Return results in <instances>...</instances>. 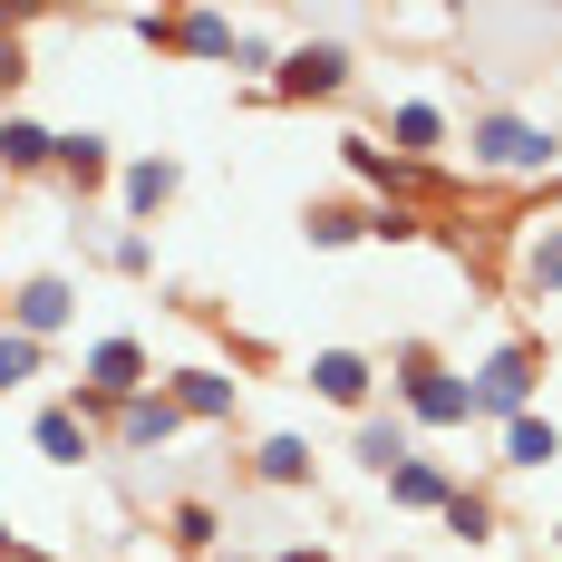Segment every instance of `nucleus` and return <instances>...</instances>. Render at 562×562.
<instances>
[{"label":"nucleus","instance_id":"nucleus-7","mask_svg":"<svg viewBox=\"0 0 562 562\" xmlns=\"http://www.w3.org/2000/svg\"><path fill=\"white\" fill-rule=\"evenodd\" d=\"M0 330H20V339H40V349H58V339L78 330V281H68V272L10 281V291H0Z\"/></svg>","mask_w":562,"mask_h":562},{"label":"nucleus","instance_id":"nucleus-11","mask_svg":"<svg viewBox=\"0 0 562 562\" xmlns=\"http://www.w3.org/2000/svg\"><path fill=\"white\" fill-rule=\"evenodd\" d=\"M175 194H184V166L175 156H116V224H156Z\"/></svg>","mask_w":562,"mask_h":562},{"label":"nucleus","instance_id":"nucleus-15","mask_svg":"<svg viewBox=\"0 0 562 562\" xmlns=\"http://www.w3.org/2000/svg\"><path fill=\"white\" fill-rule=\"evenodd\" d=\"M30 447H40V465H88V456H98V427H88L68 397H40V407H30Z\"/></svg>","mask_w":562,"mask_h":562},{"label":"nucleus","instance_id":"nucleus-18","mask_svg":"<svg viewBox=\"0 0 562 562\" xmlns=\"http://www.w3.org/2000/svg\"><path fill=\"white\" fill-rule=\"evenodd\" d=\"M495 465H514V475H553L562 465V427L533 407V417H514V427H495Z\"/></svg>","mask_w":562,"mask_h":562},{"label":"nucleus","instance_id":"nucleus-26","mask_svg":"<svg viewBox=\"0 0 562 562\" xmlns=\"http://www.w3.org/2000/svg\"><path fill=\"white\" fill-rule=\"evenodd\" d=\"M437 214H417V204H369V243H427Z\"/></svg>","mask_w":562,"mask_h":562},{"label":"nucleus","instance_id":"nucleus-23","mask_svg":"<svg viewBox=\"0 0 562 562\" xmlns=\"http://www.w3.org/2000/svg\"><path fill=\"white\" fill-rule=\"evenodd\" d=\"M447 495H456V465H437V456H407V465L389 475L397 514H447Z\"/></svg>","mask_w":562,"mask_h":562},{"label":"nucleus","instance_id":"nucleus-27","mask_svg":"<svg viewBox=\"0 0 562 562\" xmlns=\"http://www.w3.org/2000/svg\"><path fill=\"white\" fill-rule=\"evenodd\" d=\"M456 10H389V40H456Z\"/></svg>","mask_w":562,"mask_h":562},{"label":"nucleus","instance_id":"nucleus-3","mask_svg":"<svg viewBox=\"0 0 562 562\" xmlns=\"http://www.w3.org/2000/svg\"><path fill=\"white\" fill-rule=\"evenodd\" d=\"M156 379H166V369H156V349H146L136 330H98L88 349H78V379H68L58 397H68V407H78L88 427H108V407H126V397H146Z\"/></svg>","mask_w":562,"mask_h":562},{"label":"nucleus","instance_id":"nucleus-16","mask_svg":"<svg viewBox=\"0 0 562 562\" xmlns=\"http://www.w3.org/2000/svg\"><path fill=\"white\" fill-rule=\"evenodd\" d=\"M349 456H359V465H369V475H379V485H389L397 465H407V456H417V427H407V417H397V407H369V417H359V427H349Z\"/></svg>","mask_w":562,"mask_h":562},{"label":"nucleus","instance_id":"nucleus-8","mask_svg":"<svg viewBox=\"0 0 562 562\" xmlns=\"http://www.w3.org/2000/svg\"><path fill=\"white\" fill-rule=\"evenodd\" d=\"M156 389L175 397V417H184V427H233V417H243V379L214 369V359H184V369H166Z\"/></svg>","mask_w":562,"mask_h":562},{"label":"nucleus","instance_id":"nucleus-10","mask_svg":"<svg viewBox=\"0 0 562 562\" xmlns=\"http://www.w3.org/2000/svg\"><path fill=\"white\" fill-rule=\"evenodd\" d=\"M175 437H184V417H175L166 389H146V397H126V407H108V427H98V447H116V456H166Z\"/></svg>","mask_w":562,"mask_h":562},{"label":"nucleus","instance_id":"nucleus-13","mask_svg":"<svg viewBox=\"0 0 562 562\" xmlns=\"http://www.w3.org/2000/svg\"><path fill=\"white\" fill-rule=\"evenodd\" d=\"M311 397L369 417V407H379V359H369V349H311Z\"/></svg>","mask_w":562,"mask_h":562},{"label":"nucleus","instance_id":"nucleus-17","mask_svg":"<svg viewBox=\"0 0 562 562\" xmlns=\"http://www.w3.org/2000/svg\"><path fill=\"white\" fill-rule=\"evenodd\" d=\"M49 166H58V126L0 108V175H10V184H30V175H49Z\"/></svg>","mask_w":562,"mask_h":562},{"label":"nucleus","instance_id":"nucleus-1","mask_svg":"<svg viewBox=\"0 0 562 562\" xmlns=\"http://www.w3.org/2000/svg\"><path fill=\"white\" fill-rule=\"evenodd\" d=\"M456 146H465L475 175H505V184H553L562 175L553 126H543L533 108H505V98H475V108L456 116Z\"/></svg>","mask_w":562,"mask_h":562},{"label":"nucleus","instance_id":"nucleus-12","mask_svg":"<svg viewBox=\"0 0 562 562\" xmlns=\"http://www.w3.org/2000/svg\"><path fill=\"white\" fill-rule=\"evenodd\" d=\"M49 175L78 194V204L116 194V136H108V126H58V166Z\"/></svg>","mask_w":562,"mask_h":562},{"label":"nucleus","instance_id":"nucleus-14","mask_svg":"<svg viewBox=\"0 0 562 562\" xmlns=\"http://www.w3.org/2000/svg\"><path fill=\"white\" fill-rule=\"evenodd\" d=\"M514 291L524 301H562V233L514 214Z\"/></svg>","mask_w":562,"mask_h":562},{"label":"nucleus","instance_id":"nucleus-30","mask_svg":"<svg viewBox=\"0 0 562 562\" xmlns=\"http://www.w3.org/2000/svg\"><path fill=\"white\" fill-rule=\"evenodd\" d=\"M10 553H20V524H10V514H0V562H10Z\"/></svg>","mask_w":562,"mask_h":562},{"label":"nucleus","instance_id":"nucleus-33","mask_svg":"<svg viewBox=\"0 0 562 562\" xmlns=\"http://www.w3.org/2000/svg\"><path fill=\"white\" fill-rule=\"evenodd\" d=\"M214 562H243V553H214Z\"/></svg>","mask_w":562,"mask_h":562},{"label":"nucleus","instance_id":"nucleus-22","mask_svg":"<svg viewBox=\"0 0 562 562\" xmlns=\"http://www.w3.org/2000/svg\"><path fill=\"white\" fill-rule=\"evenodd\" d=\"M166 543L184 562H214L224 553V505H214V495H175L166 505Z\"/></svg>","mask_w":562,"mask_h":562},{"label":"nucleus","instance_id":"nucleus-2","mask_svg":"<svg viewBox=\"0 0 562 562\" xmlns=\"http://www.w3.org/2000/svg\"><path fill=\"white\" fill-rule=\"evenodd\" d=\"M379 379H389L397 417H407L417 437H465V427H475V389H465V369H456L437 339H397L389 359H379Z\"/></svg>","mask_w":562,"mask_h":562},{"label":"nucleus","instance_id":"nucleus-28","mask_svg":"<svg viewBox=\"0 0 562 562\" xmlns=\"http://www.w3.org/2000/svg\"><path fill=\"white\" fill-rule=\"evenodd\" d=\"M30 78H40V68H30V40H20V30H0V98H20Z\"/></svg>","mask_w":562,"mask_h":562},{"label":"nucleus","instance_id":"nucleus-20","mask_svg":"<svg viewBox=\"0 0 562 562\" xmlns=\"http://www.w3.org/2000/svg\"><path fill=\"white\" fill-rule=\"evenodd\" d=\"M311 475H321V456H311V437H262L252 447V485H272V495H311Z\"/></svg>","mask_w":562,"mask_h":562},{"label":"nucleus","instance_id":"nucleus-19","mask_svg":"<svg viewBox=\"0 0 562 562\" xmlns=\"http://www.w3.org/2000/svg\"><path fill=\"white\" fill-rule=\"evenodd\" d=\"M437 524H447L456 553H485V543L505 533V505H495L485 485H465V475H456V495H447V514H437Z\"/></svg>","mask_w":562,"mask_h":562},{"label":"nucleus","instance_id":"nucleus-32","mask_svg":"<svg viewBox=\"0 0 562 562\" xmlns=\"http://www.w3.org/2000/svg\"><path fill=\"white\" fill-rule=\"evenodd\" d=\"M553 553H562V514H553Z\"/></svg>","mask_w":562,"mask_h":562},{"label":"nucleus","instance_id":"nucleus-25","mask_svg":"<svg viewBox=\"0 0 562 562\" xmlns=\"http://www.w3.org/2000/svg\"><path fill=\"white\" fill-rule=\"evenodd\" d=\"M49 359H58V349H40V339H20V330H0V397H20L30 379H49Z\"/></svg>","mask_w":562,"mask_h":562},{"label":"nucleus","instance_id":"nucleus-31","mask_svg":"<svg viewBox=\"0 0 562 562\" xmlns=\"http://www.w3.org/2000/svg\"><path fill=\"white\" fill-rule=\"evenodd\" d=\"M10 562H58V553H40V543H20V553H10Z\"/></svg>","mask_w":562,"mask_h":562},{"label":"nucleus","instance_id":"nucleus-5","mask_svg":"<svg viewBox=\"0 0 562 562\" xmlns=\"http://www.w3.org/2000/svg\"><path fill=\"white\" fill-rule=\"evenodd\" d=\"M349 78H359V58L339 49V40H291L281 68H272V88H262L252 108H339Z\"/></svg>","mask_w":562,"mask_h":562},{"label":"nucleus","instance_id":"nucleus-24","mask_svg":"<svg viewBox=\"0 0 562 562\" xmlns=\"http://www.w3.org/2000/svg\"><path fill=\"white\" fill-rule=\"evenodd\" d=\"M98 262H108L116 281H146V272H156V233H136V224L98 233Z\"/></svg>","mask_w":562,"mask_h":562},{"label":"nucleus","instance_id":"nucleus-29","mask_svg":"<svg viewBox=\"0 0 562 562\" xmlns=\"http://www.w3.org/2000/svg\"><path fill=\"white\" fill-rule=\"evenodd\" d=\"M272 562H330V553H321V543H281Z\"/></svg>","mask_w":562,"mask_h":562},{"label":"nucleus","instance_id":"nucleus-9","mask_svg":"<svg viewBox=\"0 0 562 562\" xmlns=\"http://www.w3.org/2000/svg\"><path fill=\"white\" fill-rule=\"evenodd\" d=\"M379 146L407 156V166H437V156L456 146V108H447V98H397L389 126H379Z\"/></svg>","mask_w":562,"mask_h":562},{"label":"nucleus","instance_id":"nucleus-21","mask_svg":"<svg viewBox=\"0 0 562 562\" xmlns=\"http://www.w3.org/2000/svg\"><path fill=\"white\" fill-rule=\"evenodd\" d=\"M301 243H311V252H349V243H369V204H349V194H311V204H301Z\"/></svg>","mask_w":562,"mask_h":562},{"label":"nucleus","instance_id":"nucleus-34","mask_svg":"<svg viewBox=\"0 0 562 562\" xmlns=\"http://www.w3.org/2000/svg\"><path fill=\"white\" fill-rule=\"evenodd\" d=\"M553 146H562V126H553Z\"/></svg>","mask_w":562,"mask_h":562},{"label":"nucleus","instance_id":"nucleus-4","mask_svg":"<svg viewBox=\"0 0 562 562\" xmlns=\"http://www.w3.org/2000/svg\"><path fill=\"white\" fill-rule=\"evenodd\" d=\"M465 389H475V427H514V417H533V397H543V339H495L475 369H465Z\"/></svg>","mask_w":562,"mask_h":562},{"label":"nucleus","instance_id":"nucleus-6","mask_svg":"<svg viewBox=\"0 0 562 562\" xmlns=\"http://www.w3.org/2000/svg\"><path fill=\"white\" fill-rule=\"evenodd\" d=\"M146 49H166V58H194V68H233V30L243 20H224V10H136L126 20Z\"/></svg>","mask_w":562,"mask_h":562}]
</instances>
